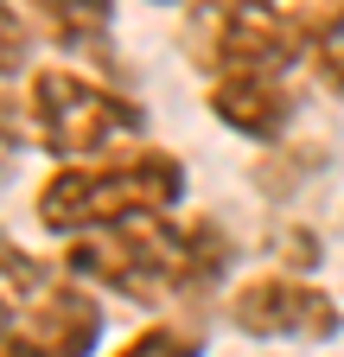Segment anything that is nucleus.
I'll return each instance as SVG.
<instances>
[{
	"instance_id": "10",
	"label": "nucleus",
	"mask_w": 344,
	"mask_h": 357,
	"mask_svg": "<svg viewBox=\"0 0 344 357\" xmlns=\"http://www.w3.org/2000/svg\"><path fill=\"white\" fill-rule=\"evenodd\" d=\"M32 13H26V0H0V83H13L32 70Z\"/></svg>"
},
{
	"instance_id": "11",
	"label": "nucleus",
	"mask_w": 344,
	"mask_h": 357,
	"mask_svg": "<svg viewBox=\"0 0 344 357\" xmlns=\"http://www.w3.org/2000/svg\"><path fill=\"white\" fill-rule=\"evenodd\" d=\"M268 255H274V268H287V275H313V268L325 261V243H319V230H306V223H287V230L268 236Z\"/></svg>"
},
{
	"instance_id": "12",
	"label": "nucleus",
	"mask_w": 344,
	"mask_h": 357,
	"mask_svg": "<svg viewBox=\"0 0 344 357\" xmlns=\"http://www.w3.org/2000/svg\"><path fill=\"white\" fill-rule=\"evenodd\" d=\"M306 70H313V83L325 89V96H338V102H344V32L319 45V52H313V64H306Z\"/></svg>"
},
{
	"instance_id": "8",
	"label": "nucleus",
	"mask_w": 344,
	"mask_h": 357,
	"mask_svg": "<svg viewBox=\"0 0 344 357\" xmlns=\"http://www.w3.org/2000/svg\"><path fill=\"white\" fill-rule=\"evenodd\" d=\"M115 7L121 0H26L38 38L83 58V70H115Z\"/></svg>"
},
{
	"instance_id": "6",
	"label": "nucleus",
	"mask_w": 344,
	"mask_h": 357,
	"mask_svg": "<svg viewBox=\"0 0 344 357\" xmlns=\"http://www.w3.org/2000/svg\"><path fill=\"white\" fill-rule=\"evenodd\" d=\"M224 319L255 344H331L344 332V306L319 281L268 268V275H249L224 294Z\"/></svg>"
},
{
	"instance_id": "2",
	"label": "nucleus",
	"mask_w": 344,
	"mask_h": 357,
	"mask_svg": "<svg viewBox=\"0 0 344 357\" xmlns=\"http://www.w3.org/2000/svg\"><path fill=\"white\" fill-rule=\"evenodd\" d=\"M191 192V172L172 147L134 141L96 160H64L38 178L32 192V217L45 236H90V230H115V223H141V217H172Z\"/></svg>"
},
{
	"instance_id": "7",
	"label": "nucleus",
	"mask_w": 344,
	"mask_h": 357,
	"mask_svg": "<svg viewBox=\"0 0 344 357\" xmlns=\"http://www.w3.org/2000/svg\"><path fill=\"white\" fill-rule=\"evenodd\" d=\"M204 109L217 128L242 134V141H281L293 128V83L274 70H236V77H210L204 83Z\"/></svg>"
},
{
	"instance_id": "15",
	"label": "nucleus",
	"mask_w": 344,
	"mask_h": 357,
	"mask_svg": "<svg viewBox=\"0 0 344 357\" xmlns=\"http://www.w3.org/2000/svg\"><path fill=\"white\" fill-rule=\"evenodd\" d=\"M153 7H191V0H153Z\"/></svg>"
},
{
	"instance_id": "14",
	"label": "nucleus",
	"mask_w": 344,
	"mask_h": 357,
	"mask_svg": "<svg viewBox=\"0 0 344 357\" xmlns=\"http://www.w3.org/2000/svg\"><path fill=\"white\" fill-rule=\"evenodd\" d=\"M13 261H26V249H19L7 230H0V268H13Z\"/></svg>"
},
{
	"instance_id": "13",
	"label": "nucleus",
	"mask_w": 344,
	"mask_h": 357,
	"mask_svg": "<svg viewBox=\"0 0 344 357\" xmlns=\"http://www.w3.org/2000/svg\"><path fill=\"white\" fill-rule=\"evenodd\" d=\"M13 147H19V134H13V121L0 115V172H7V160H13Z\"/></svg>"
},
{
	"instance_id": "5",
	"label": "nucleus",
	"mask_w": 344,
	"mask_h": 357,
	"mask_svg": "<svg viewBox=\"0 0 344 357\" xmlns=\"http://www.w3.org/2000/svg\"><path fill=\"white\" fill-rule=\"evenodd\" d=\"M109 332V306L64 261L0 268V357H96Z\"/></svg>"
},
{
	"instance_id": "9",
	"label": "nucleus",
	"mask_w": 344,
	"mask_h": 357,
	"mask_svg": "<svg viewBox=\"0 0 344 357\" xmlns=\"http://www.w3.org/2000/svg\"><path fill=\"white\" fill-rule=\"evenodd\" d=\"M109 357H204V326L198 319H147L134 338H121Z\"/></svg>"
},
{
	"instance_id": "3",
	"label": "nucleus",
	"mask_w": 344,
	"mask_h": 357,
	"mask_svg": "<svg viewBox=\"0 0 344 357\" xmlns=\"http://www.w3.org/2000/svg\"><path fill=\"white\" fill-rule=\"evenodd\" d=\"M344 32V0H191L179 26V52L191 70L236 77V70H274L313 64L325 38Z\"/></svg>"
},
{
	"instance_id": "1",
	"label": "nucleus",
	"mask_w": 344,
	"mask_h": 357,
	"mask_svg": "<svg viewBox=\"0 0 344 357\" xmlns=\"http://www.w3.org/2000/svg\"><path fill=\"white\" fill-rule=\"evenodd\" d=\"M77 281H90L96 294L134 300V306H204L224 287L236 243L217 217H141L115 223V230L70 236L58 255Z\"/></svg>"
},
{
	"instance_id": "4",
	"label": "nucleus",
	"mask_w": 344,
	"mask_h": 357,
	"mask_svg": "<svg viewBox=\"0 0 344 357\" xmlns=\"http://www.w3.org/2000/svg\"><path fill=\"white\" fill-rule=\"evenodd\" d=\"M0 115L13 121L19 141H32L38 153H52V166L134 147L147 134V109L127 96V89L102 83L96 70H83V64H38V70H26V83L13 89V96H0Z\"/></svg>"
}]
</instances>
